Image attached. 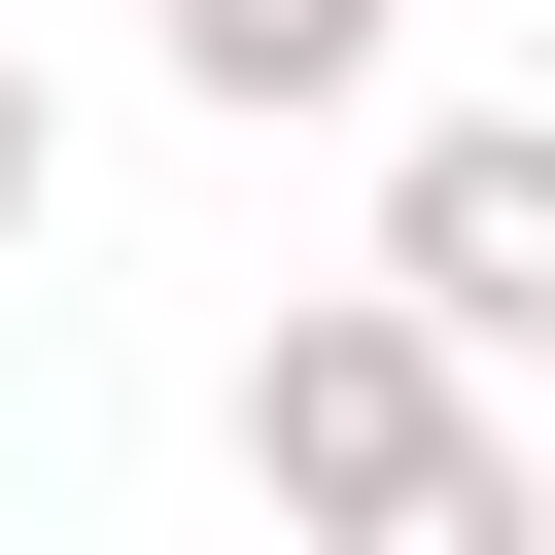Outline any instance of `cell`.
<instances>
[{
	"instance_id": "4",
	"label": "cell",
	"mask_w": 555,
	"mask_h": 555,
	"mask_svg": "<svg viewBox=\"0 0 555 555\" xmlns=\"http://www.w3.org/2000/svg\"><path fill=\"white\" fill-rule=\"evenodd\" d=\"M312 555H555V451H520V416H451V451H416L382 520H312Z\"/></svg>"
},
{
	"instance_id": "5",
	"label": "cell",
	"mask_w": 555,
	"mask_h": 555,
	"mask_svg": "<svg viewBox=\"0 0 555 555\" xmlns=\"http://www.w3.org/2000/svg\"><path fill=\"white\" fill-rule=\"evenodd\" d=\"M35 208H69V104H35V69H0V243H35Z\"/></svg>"
},
{
	"instance_id": "1",
	"label": "cell",
	"mask_w": 555,
	"mask_h": 555,
	"mask_svg": "<svg viewBox=\"0 0 555 555\" xmlns=\"http://www.w3.org/2000/svg\"><path fill=\"white\" fill-rule=\"evenodd\" d=\"M347 312H416L486 416H520V347H555V104H416L382 139V278Z\"/></svg>"
},
{
	"instance_id": "2",
	"label": "cell",
	"mask_w": 555,
	"mask_h": 555,
	"mask_svg": "<svg viewBox=\"0 0 555 555\" xmlns=\"http://www.w3.org/2000/svg\"><path fill=\"white\" fill-rule=\"evenodd\" d=\"M451 416H486V382H451L416 312H347V278H312V312L243 347V486H278V555H312V520H382V486H416Z\"/></svg>"
},
{
	"instance_id": "3",
	"label": "cell",
	"mask_w": 555,
	"mask_h": 555,
	"mask_svg": "<svg viewBox=\"0 0 555 555\" xmlns=\"http://www.w3.org/2000/svg\"><path fill=\"white\" fill-rule=\"evenodd\" d=\"M139 35H173V104H243V139H278V104H382V35H416V0H139Z\"/></svg>"
}]
</instances>
